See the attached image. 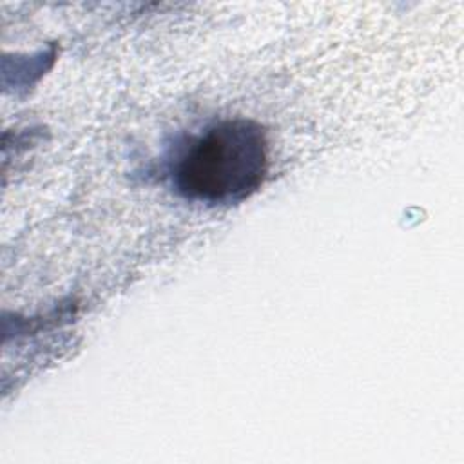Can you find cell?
<instances>
[{
	"label": "cell",
	"instance_id": "obj_1",
	"mask_svg": "<svg viewBox=\"0 0 464 464\" xmlns=\"http://www.w3.org/2000/svg\"><path fill=\"white\" fill-rule=\"evenodd\" d=\"M268 170L263 129L245 118L223 120L192 136L172 163V183L187 199L237 203L248 198Z\"/></svg>",
	"mask_w": 464,
	"mask_h": 464
}]
</instances>
